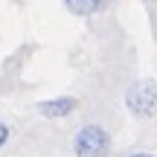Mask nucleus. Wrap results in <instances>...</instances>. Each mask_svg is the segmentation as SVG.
Returning a JSON list of instances; mask_svg holds the SVG:
<instances>
[{
    "mask_svg": "<svg viewBox=\"0 0 157 157\" xmlns=\"http://www.w3.org/2000/svg\"><path fill=\"white\" fill-rule=\"evenodd\" d=\"M125 105L140 119L157 117V82H137L125 96Z\"/></svg>",
    "mask_w": 157,
    "mask_h": 157,
    "instance_id": "1",
    "label": "nucleus"
},
{
    "mask_svg": "<svg viewBox=\"0 0 157 157\" xmlns=\"http://www.w3.org/2000/svg\"><path fill=\"white\" fill-rule=\"evenodd\" d=\"M134 157H151V154H134Z\"/></svg>",
    "mask_w": 157,
    "mask_h": 157,
    "instance_id": "6",
    "label": "nucleus"
},
{
    "mask_svg": "<svg viewBox=\"0 0 157 157\" xmlns=\"http://www.w3.org/2000/svg\"><path fill=\"white\" fill-rule=\"evenodd\" d=\"M108 148H111V140H108L105 128L99 125H84L76 137V154L78 157H105Z\"/></svg>",
    "mask_w": 157,
    "mask_h": 157,
    "instance_id": "2",
    "label": "nucleus"
},
{
    "mask_svg": "<svg viewBox=\"0 0 157 157\" xmlns=\"http://www.w3.org/2000/svg\"><path fill=\"white\" fill-rule=\"evenodd\" d=\"M6 137H9V128H6V125L0 122V146H3V143H6Z\"/></svg>",
    "mask_w": 157,
    "mask_h": 157,
    "instance_id": "5",
    "label": "nucleus"
},
{
    "mask_svg": "<svg viewBox=\"0 0 157 157\" xmlns=\"http://www.w3.org/2000/svg\"><path fill=\"white\" fill-rule=\"evenodd\" d=\"M38 111H41V113H47V117H67V113H73V111H76V99H73V96H58V99L41 102Z\"/></svg>",
    "mask_w": 157,
    "mask_h": 157,
    "instance_id": "3",
    "label": "nucleus"
},
{
    "mask_svg": "<svg viewBox=\"0 0 157 157\" xmlns=\"http://www.w3.org/2000/svg\"><path fill=\"white\" fill-rule=\"evenodd\" d=\"M64 6H67L73 15H93L96 9L105 6V0H64Z\"/></svg>",
    "mask_w": 157,
    "mask_h": 157,
    "instance_id": "4",
    "label": "nucleus"
}]
</instances>
